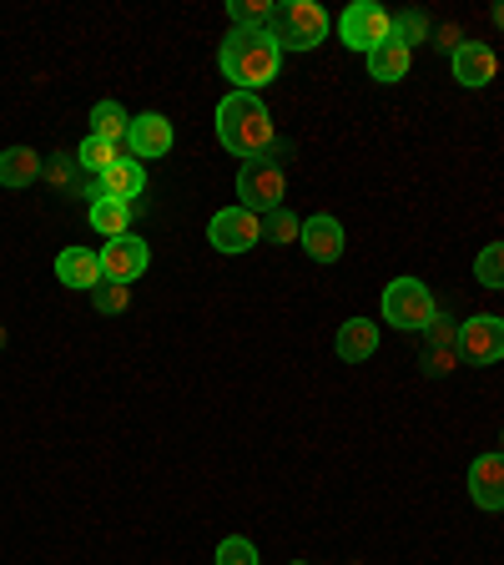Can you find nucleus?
<instances>
[{"mask_svg": "<svg viewBox=\"0 0 504 565\" xmlns=\"http://www.w3.org/2000/svg\"><path fill=\"white\" fill-rule=\"evenodd\" d=\"M217 141L243 162H262L272 152L278 127H272V111L262 106L258 92H227L217 102Z\"/></svg>", "mask_w": 504, "mask_h": 565, "instance_id": "1", "label": "nucleus"}, {"mask_svg": "<svg viewBox=\"0 0 504 565\" xmlns=\"http://www.w3.org/2000/svg\"><path fill=\"white\" fill-rule=\"evenodd\" d=\"M217 66L237 92H262L268 82H278L282 46L272 41V31H233L217 51Z\"/></svg>", "mask_w": 504, "mask_h": 565, "instance_id": "2", "label": "nucleus"}, {"mask_svg": "<svg viewBox=\"0 0 504 565\" xmlns=\"http://www.w3.org/2000/svg\"><path fill=\"white\" fill-rule=\"evenodd\" d=\"M272 41H278L282 51H313L329 41L333 21L329 11L318 6V0H288V6H278V15H272Z\"/></svg>", "mask_w": 504, "mask_h": 565, "instance_id": "3", "label": "nucleus"}, {"mask_svg": "<svg viewBox=\"0 0 504 565\" xmlns=\"http://www.w3.org/2000/svg\"><path fill=\"white\" fill-rule=\"evenodd\" d=\"M435 313H439V303H435V294H429V282L404 273V278H394L384 288V323H394V329L423 333L435 323Z\"/></svg>", "mask_w": 504, "mask_h": 565, "instance_id": "4", "label": "nucleus"}, {"mask_svg": "<svg viewBox=\"0 0 504 565\" xmlns=\"http://www.w3.org/2000/svg\"><path fill=\"white\" fill-rule=\"evenodd\" d=\"M282 198H288V172L278 162H243V172H237V202L247 212L268 217V212L282 207Z\"/></svg>", "mask_w": 504, "mask_h": 565, "instance_id": "5", "label": "nucleus"}, {"mask_svg": "<svg viewBox=\"0 0 504 565\" xmlns=\"http://www.w3.org/2000/svg\"><path fill=\"white\" fill-rule=\"evenodd\" d=\"M388 35H394V15L384 11V6H374V0H353L348 11L339 15V41L348 51H374V46H384Z\"/></svg>", "mask_w": 504, "mask_h": 565, "instance_id": "6", "label": "nucleus"}, {"mask_svg": "<svg viewBox=\"0 0 504 565\" xmlns=\"http://www.w3.org/2000/svg\"><path fill=\"white\" fill-rule=\"evenodd\" d=\"M459 359L474 369H490L504 359V318L500 313H474L459 323Z\"/></svg>", "mask_w": 504, "mask_h": 565, "instance_id": "7", "label": "nucleus"}, {"mask_svg": "<svg viewBox=\"0 0 504 565\" xmlns=\"http://www.w3.org/2000/svg\"><path fill=\"white\" fill-rule=\"evenodd\" d=\"M207 243L217 247V253H247L253 243H262V217H258V212H247V207L212 212Z\"/></svg>", "mask_w": 504, "mask_h": 565, "instance_id": "8", "label": "nucleus"}, {"mask_svg": "<svg viewBox=\"0 0 504 565\" xmlns=\"http://www.w3.org/2000/svg\"><path fill=\"white\" fill-rule=\"evenodd\" d=\"M101 273H106V282H137L141 273L152 268V247L141 243L137 233H127V237H111V243H101Z\"/></svg>", "mask_w": 504, "mask_h": 565, "instance_id": "9", "label": "nucleus"}, {"mask_svg": "<svg viewBox=\"0 0 504 565\" xmlns=\"http://www.w3.org/2000/svg\"><path fill=\"white\" fill-rule=\"evenodd\" d=\"M141 192H147V167H141L137 157H127V162H117L111 172L92 177V182L82 188V198H86V202L111 198V202H127V207H137Z\"/></svg>", "mask_w": 504, "mask_h": 565, "instance_id": "10", "label": "nucleus"}, {"mask_svg": "<svg viewBox=\"0 0 504 565\" xmlns=\"http://www.w3.org/2000/svg\"><path fill=\"white\" fill-rule=\"evenodd\" d=\"M127 141H131V157H137V162H157V157L172 152V141H176L172 117H162V111H141V117H131Z\"/></svg>", "mask_w": 504, "mask_h": 565, "instance_id": "11", "label": "nucleus"}, {"mask_svg": "<svg viewBox=\"0 0 504 565\" xmlns=\"http://www.w3.org/2000/svg\"><path fill=\"white\" fill-rule=\"evenodd\" d=\"M303 253L313 263H339L343 258V223L333 217V212H313V217H303Z\"/></svg>", "mask_w": 504, "mask_h": 565, "instance_id": "12", "label": "nucleus"}, {"mask_svg": "<svg viewBox=\"0 0 504 565\" xmlns=\"http://www.w3.org/2000/svg\"><path fill=\"white\" fill-rule=\"evenodd\" d=\"M470 500L480 510H504V449L480 455L470 465Z\"/></svg>", "mask_w": 504, "mask_h": 565, "instance_id": "13", "label": "nucleus"}, {"mask_svg": "<svg viewBox=\"0 0 504 565\" xmlns=\"http://www.w3.org/2000/svg\"><path fill=\"white\" fill-rule=\"evenodd\" d=\"M454 82L470 86V92H480V86L494 82V71H500V56H494L490 46H480V41H464V46L454 51Z\"/></svg>", "mask_w": 504, "mask_h": 565, "instance_id": "14", "label": "nucleus"}, {"mask_svg": "<svg viewBox=\"0 0 504 565\" xmlns=\"http://www.w3.org/2000/svg\"><path fill=\"white\" fill-rule=\"evenodd\" d=\"M56 278L66 282V288H82V294H96L106 282V273H101V258H96L92 247H66L56 258Z\"/></svg>", "mask_w": 504, "mask_h": 565, "instance_id": "15", "label": "nucleus"}, {"mask_svg": "<svg viewBox=\"0 0 504 565\" xmlns=\"http://www.w3.org/2000/svg\"><path fill=\"white\" fill-rule=\"evenodd\" d=\"M333 349H339L343 364H368L378 353V323L374 318H348L339 329V339H333Z\"/></svg>", "mask_w": 504, "mask_h": 565, "instance_id": "16", "label": "nucleus"}, {"mask_svg": "<svg viewBox=\"0 0 504 565\" xmlns=\"http://www.w3.org/2000/svg\"><path fill=\"white\" fill-rule=\"evenodd\" d=\"M41 172H46V157L35 152V147H6L0 152V188H31V182H41Z\"/></svg>", "mask_w": 504, "mask_h": 565, "instance_id": "17", "label": "nucleus"}, {"mask_svg": "<svg viewBox=\"0 0 504 565\" xmlns=\"http://www.w3.org/2000/svg\"><path fill=\"white\" fill-rule=\"evenodd\" d=\"M409 66H414V51H409V46H399L394 35H388L384 46L368 51V82H378V86L404 82V76H409Z\"/></svg>", "mask_w": 504, "mask_h": 565, "instance_id": "18", "label": "nucleus"}, {"mask_svg": "<svg viewBox=\"0 0 504 565\" xmlns=\"http://www.w3.org/2000/svg\"><path fill=\"white\" fill-rule=\"evenodd\" d=\"M127 157H131V141H106V137H92V131H86V141L76 147V167H82L86 177L111 172V167L127 162Z\"/></svg>", "mask_w": 504, "mask_h": 565, "instance_id": "19", "label": "nucleus"}, {"mask_svg": "<svg viewBox=\"0 0 504 565\" xmlns=\"http://www.w3.org/2000/svg\"><path fill=\"white\" fill-rule=\"evenodd\" d=\"M86 217H92V227L111 243V237H127L131 233V207L127 202H111V198H96L92 207H86Z\"/></svg>", "mask_w": 504, "mask_h": 565, "instance_id": "20", "label": "nucleus"}, {"mask_svg": "<svg viewBox=\"0 0 504 565\" xmlns=\"http://www.w3.org/2000/svg\"><path fill=\"white\" fill-rule=\"evenodd\" d=\"M92 137H106V141H127L131 137V117L121 102H96L92 106Z\"/></svg>", "mask_w": 504, "mask_h": 565, "instance_id": "21", "label": "nucleus"}, {"mask_svg": "<svg viewBox=\"0 0 504 565\" xmlns=\"http://www.w3.org/2000/svg\"><path fill=\"white\" fill-rule=\"evenodd\" d=\"M227 15H233V31H268L278 6H272V0H233Z\"/></svg>", "mask_w": 504, "mask_h": 565, "instance_id": "22", "label": "nucleus"}, {"mask_svg": "<svg viewBox=\"0 0 504 565\" xmlns=\"http://www.w3.org/2000/svg\"><path fill=\"white\" fill-rule=\"evenodd\" d=\"M474 282H480V288H500L504 294V243H490L480 258H474Z\"/></svg>", "mask_w": 504, "mask_h": 565, "instance_id": "23", "label": "nucleus"}, {"mask_svg": "<svg viewBox=\"0 0 504 565\" xmlns=\"http://www.w3.org/2000/svg\"><path fill=\"white\" fill-rule=\"evenodd\" d=\"M394 41H399V46H419V41H429V15L423 11H399L394 15Z\"/></svg>", "mask_w": 504, "mask_h": 565, "instance_id": "24", "label": "nucleus"}, {"mask_svg": "<svg viewBox=\"0 0 504 565\" xmlns=\"http://www.w3.org/2000/svg\"><path fill=\"white\" fill-rule=\"evenodd\" d=\"M262 237H268V243H298V237H303V223H298L288 207H278L262 217Z\"/></svg>", "mask_w": 504, "mask_h": 565, "instance_id": "25", "label": "nucleus"}, {"mask_svg": "<svg viewBox=\"0 0 504 565\" xmlns=\"http://www.w3.org/2000/svg\"><path fill=\"white\" fill-rule=\"evenodd\" d=\"M92 308H96V313H106V318L127 313V308H131V288H127V282H101V288L92 294Z\"/></svg>", "mask_w": 504, "mask_h": 565, "instance_id": "26", "label": "nucleus"}, {"mask_svg": "<svg viewBox=\"0 0 504 565\" xmlns=\"http://www.w3.org/2000/svg\"><path fill=\"white\" fill-rule=\"evenodd\" d=\"M76 172H82V167H76V157L51 152V162H46V172H41V177H46L56 192H71V188H76ZM76 192H82V188H76Z\"/></svg>", "mask_w": 504, "mask_h": 565, "instance_id": "27", "label": "nucleus"}, {"mask_svg": "<svg viewBox=\"0 0 504 565\" xmlns=\"http://www.w3.org/2000/svg\"><path fill=\"white\" fill-rule=\"evenodd\" d=\"M217 565H262V561H258V545L247 541V535H227L217 545Z\"/></svg>", "mask_w": 504, "mask_h": 565, "instance_id": "28", "label": "nucleus"}, {"mask_svg": "<svg viewBox=\"0 0 504 565\" xmlns=\"http://www.w3.org/2000/svg\"><path fill=\"white\" fill-rule=\"evenodd\" d=\"M423 339H429V349H459V323L449 313H435V323L423 329Z\"/></svg>", "mask_w": 504, "mask_h": 565, "instance_id": "29", "label": "nucleus"}, {"mask_svg": "<svg viewBox=\"0 0 504 565\" xmlns=\"http://www.w3.org/2000/svg\"><path fill=\"white\" fill-rule=\"evenodd\" d=\"M459 364H464V359H459V349H423V374L444 379V374H454Z\"/></svg>", "mask_w": 504, "mask_h": 565, "instance_id": "30", "label": "nucleus"}, {"mask_svg": "<svg viewBox=\"0 0 504 565\" xmlns=\"http://www.w3.org/2000/svg\"><path fill=\"white\" fill-rule=\"evenodd\" d=\"M459 46H464V31H459V25H444V31H439V51H449V56H454Z\"/></svg>", "mask_w": 504, "mask_h": 565, "instance_id": "31", "label": "nucleus"}, {"mask_svg": "<svg viewBox=\"0 0 504 565\" xmlns=\"http://www.w3.org/2000/svg\"><path fill=\"white\" fill-rule=\"evenodd\" d=\"M494 25H500V31H504V0H500V6H494Z\"/></svg>", "mask_w": 504, "mask_h": 565, "instance_id": "32", "label": "nucleus"}, {"mask_svg": "<svg viewBox=\"0 0 504 565\" xmlns=\"http://www.w3.org/2000/svg\"><path fill=\"white\" fill-rule=\"evenodd\" d=\"M293 565H308V561H293Z\"/></svg>", "mask_w": 504, "mask_h": 565, "instance_id": "33", "label": "nucleus"}, {"mask_svg": "<svg viewBox=\"0 0 504 565\" xmlns=\"http://www.w3.org/2000/svg\"><path fill=\"white\" fill-rule=\"evenodd\" d=\"M500 445H504V435H500Z\"/></svg>", "mask_w": 504, "mask_h": 565, "instance_id": "34", "label": "nucleus"}]
</instances>
